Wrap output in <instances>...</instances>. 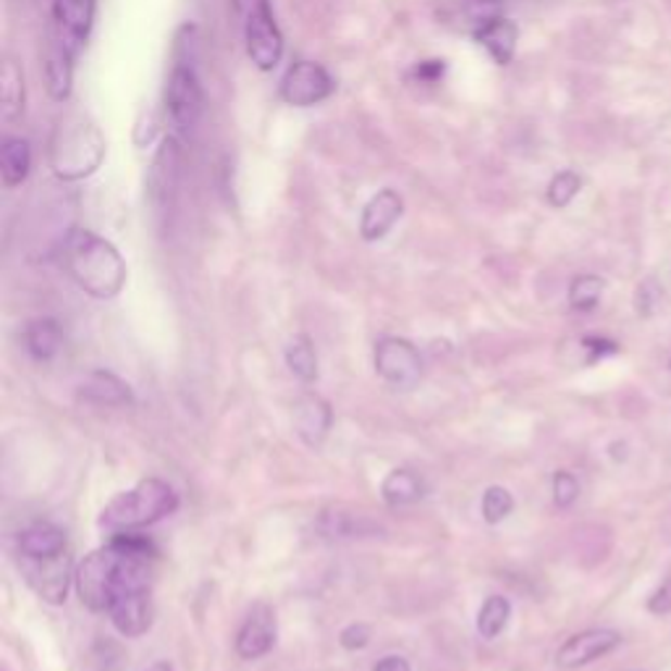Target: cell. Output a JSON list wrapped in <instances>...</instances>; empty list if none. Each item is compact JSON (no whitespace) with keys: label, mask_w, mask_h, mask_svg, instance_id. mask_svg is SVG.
Segmentation results:
<instances>
[{"label":"cell","mask_w":671,"mask_h":671,"mask_svg":"<svg viewBox=\"0 0 671 671\" xmlns=\"http://www.w3.org/2000/svg\"><path fill=\"white\" fill-rule=\"evenodd\" d=\"M202 105H205V98H202L198 74H194L192 66L179 63V66L170 72L166 87V107L170 124H174L179 131H183V135H189L200 122Z\"/></svg>","instance_id":"4"},{"label":"cell","mask_w":671,"mask_h":671,"mask_svg":"<svg viewBox=\"0 0 671 671\" xmlns=\"http://www.w3.org/2000/svg\"><path fill=\"white\" fill-rule=\"evenodd\" d=\"M376 370L394 389H415L422 378L420 352L404 339H383L376 346Z\"/></svg>","instance_id":"6"},{"label":"cell","mask_w":671,"mask_h":671,"mask_svg":"<svg viewBox=\"0 0 671 671\" xmlns=\"http://www.w3.org/2000/svg\"><path fill=\"white\" fill-rule=\"evenodd\" d=\"M79 396L90 404H100V407H126L135 402L129 383L105 370L90 372L79 385Z\"/></svg>","instance_id":"16"},{"label":"cell","mask_w":671,"mask_h":671,"mask_svg":"<svg viewBox=\"0 0 671 671\" xmlns=\"http://www.w3.org/2000/svg\"><path fill=\"white\" fill-rule=\"evenodd\" d=\"M333 92V79L320 63L296 61L281 81V98L294 107H309Z\"/></svg>","instance_id":"7"},{"label":"cell","mask_w":671,"mask_h":671,"mask_svg":"<svg viewBox=\"0 0 671 671\" xmlns=\"http://www.w3.org/2000/svg\"><path fill=\"white\" fill-rule=\"evenodd\" d=\"M55 40L66 46L74 55L90 37L94 22V0H55L53 3Z\"/></svg>","instance_id":"10"},{"label":"cell","mask_w":671,"mask_h":671,"mask_svg":"<svg viewBox=\"0 0 671 671\" xmlns=\"http://www.w3.org/2000/svg\"><path fill=\"white\" fill-rule=\"evenodd\" d=\"M404 200L398 198L394 189H383L376 198L365 205L363 218H359V233L365 242H378L385 233L394 229V224L402 218Z\"/></svg>","instance_id":"14"},{"label":"cell","mask_w":671,"mask_h":671,"mask_svg":"<svg viewBox=\"0 0 671 671\" xmlns=\"http://www.w3.org/2000/svg\"><path fill=\"white\" fill-rule=\"evenodd\" d=\"M619 643H622V635L617 630H585L561 645L559 654H556V663L561 669L587 667V663L609 656L613 648H619Z\"/></svg>","instance_id":"11"},{"label":"cell","mask_w":671,"mask_h":671,"mask_svg":"<svg viewBox=\"0 0 671 671\" xmlns=\"http://www.w3.org/2000/svg\"><path fill=\"white\" fill-rule=\"evenodd\" d=\"M276 645V613L270 606L257 604L244 619L242 630L237 635V654L255 661V658L265 656Z\"/></svg>","instance_id":"13"},{"label":"cell","mask_w":671,"mask_h":671,"mask_svg":"<svg viewBox=\"0 0 671 671\" xmlns=\"http://www.w3.org/2000/svg\"><path fill=\"white\" fill-rule=\"evenodd\" d=\"M24 344H27V352L40 363H48L59 354L63 344V333L59 328V322L42 318V320H31L24 331Z\"/></svg>","instance_id":"20"},{"label":"cell","mask_w":671,"mask_h":671,"mask_svg":"<svg viewBox=\"0 0 671 671\" xmlns=\"http://www.w3.org/2000/svg\"><path fill=\"white\" fill-rule=\"evenodd\" d=\"M372 671H413V669H409L407 658L385 656V658H381V661L376 663V669H372Z\"/></svg>","instance_id":"36"},{"label":"cell","mask_w":671,"mask_h":671,"mask_svg":"<svg viewBox=\"0 0 671 671\" xmlns=\"http://www.w3.org/2000/svg\"><path fill=\"white\" fill-rule=\"evenodd\" d=\"M580 496V483L572 472L559 470L554 474V502L559 509H569Z\"/></svg>","instance_id":"29"},{"label":"cell","mask_w":671,"mask_h":671,"mask_svg":"<svg viewBox=\"0 0 671 671\" xmlns=\"http://www.w3.org/2000/svg\"><path fill=\"white\" fill-rule=\"evenodd\" d=\"M233 3H237V9L242 11V14L246 16V14H250V11H255L257 5L268 3V0H233Z\"/></svg>","instance_id":"37"},{"label":"cell","mask_w":671,"mask_h":671,"mask_svg":"<svg viewBox=\"0 0 671 671\" xmlns=\"http://www.w3.org/2000/svg\"><path fill=\"white\" fill-rule=\"evenodd\" d=\"M582 344H585V350L591 352V359H600V357H606V354H617L619 352V346L613 344V341H609V339H595V336H587V339L582 341Z\"/></svg>","instance_id":"35"},{"label":"cell","mask_w":671,"mask_h":671,"mask_svg":"<svg viewBox=\"0 0 671 671\" xmlns=\"http://www.w3.org/2000/svg\"><path fill=\"white\" fill-rule=\"evenodd\" d=\"M176 506H179V496L166 480L148 478L131 491L118 493L100 515V524L111 533H131V530L150 528L174 515Z\"/></svg>","instance_id":"2"},{"label":"cell","mask_w":671,"mask_h":671,"mask_svg":"<svg viewBox=\"0 0 671 671\" xmlns=\"http://www.w3.org/2000/svg\"><path fill=\"white\" fill-rule=\"evenodd\" d=\"M648 611L656 617H667L671 613V578L661 582V587H656L654 595L648 598Z\"/></svg>","instance_id":"31"},{"label":"cell","mask_w":671,"mask_h":671,"mask_svg":"<svg viewBox=\"0 0 671 671\" xmlns=\"http://www.w3.org/2000/svg\"><path fill=\"white\" fill-rule=\"evenodd\" d=\"M370 643V626L367 624H350L344 632H341V645L346 650H359Z\"/></svg>","instance_id":"32"},{"label":"cell","mask_w":671,"mask_h":671,"mask_svg":"<svg viewBox=\"0 0 671 671\" xmlns=\"http://www.w3.org/2000/svg\"><path fill=\"white\" fill-rule=\"evenodd\" d=\"M31 168V150L27 139H5L0 148V176H3L5 187H16L29 176Z\"/></svg>","instance_id":"21"},{"label":"cell","mask_w":671,"mask_h":671,"mask_svg":"<svg viewBox=\"0 0 671 671\" xmlns=\"http://www.w3.org/2000/svg\"><path fill=\"white\" fill-rule=\"evenodd\" d=\"M244 37H246V53L259 72H270L278 66L283 55V37L276 27L274 11L270 3L257 5L255 11L244 16Z\"/></svg>","instance_id":"5"},{"label":"cell","mask_w":671,"mask_h":671,"mask_svg":"<svg viewBox=\"0 0 671 671\" xmlns=\"http://www.w3.org/2000/svg\"><path fill=\"white\" fill-rule=\"evenodd\" d=\"M474 40L489 50L491 59L496 61L498 66H506V63H511V59H515L519 29L511 18L496 16L491 18V22L474 27Z\"/></svg>","instance_id":"15"},{"label":"cell","mask_w":671,"mask_h":671,"mask_svg":"<svg viewBox=\"0 0 671 671\" xmlns=\"http://www.w3.org/2000/svg\"><path fill=\"white\" fill-rule=\"evenodd\" d=\"M381 493H383V502L396 509V506H407V504L420 502L422 483L415 472L394 470V472H389V478L383 480Z\"/></svg>","instance_id":"23"},{"label":"cell","mask_w":671,"mask_h":671,"mask_svg":"<svg viewBox=\"0 0 671 671\" xmlns=\"http://www.w3.org/2000/svg\"><path fill=\"white\" fill-rule=\"evenodd\" d=\"M179 166H181V150L174 137L163 139L153 157V166L148 170V194L150 202L157 211H166L176 194V183H179Z\"/></svg>","instance_id":"9"},{"label":"cell","mask_w":671,"mask_h":671,"mask_svg":"<svg viewBox=\"0 0 671 671\" xmlns=\"http://www.w3.org/2000/svg\"><path fill=\"white\" fill-rule=\"evenodd\" d=\"M509 617H511L509 598H504V595H491L478 613V632L483 635V641H496V637L504 632V626L509 624Z\"/></svg>","instance_id":"25"},{"label":"cell","mask_w":671,"mask_h":671,"mask_svg":"<svg viewBox=\"0 0 671 671\" xmlns=\"http://www.w3.org/2000/svg\"><path fill=\"white\" fill-rule=\"evenodd\" d=\"M658 300H661V294H658V289H656L650 281H645L643 287L637 289V300H635V302H637V313L648 318V315L656 309Z\"/></svg>","instance_id":"34"},{"label":"cell","mask_w":671,"mask_h":671,"mask_svg":"<svg viewBox=\"0 0 671 671\" xmlns=\"http://www.w3.org/2000/svg\"><path fill=\"white\" fill-rule=\"evenodd\" d=\"M72 61L74 53L66 46H61L59 40L50 46L46 59V85L50 98L59 100V103L72 94Z\"/></svg>","instance_id":"19"},{"label":"cell","mask_w":671,"mask_h":671,"mask_svg":"<svg viewBox=\"0 0 671 671\" xmlns=\"http://www.w3.org/2000/svg\"><path fill=\"white\" fill-rule=\"evenodd\" d=\"M105 157V139L98 126L81 116L63 118L50 142V166L63 181H77L94 174Z\"/></svg>","instance_id":"3"},{"label":"cell","mask_w":671,"mask_h":671,"mask_svg":"<svg viewBox=\"0 0 671 671\" xmlns=\"http://www.w3.org/2000/svg\"><path fill=\"white\" fill-rule=\"evenodd\" d=\"M66 550V535L50 522H35L18 535V554L27 559H48Z\"/></svg>","instance_id":"18"},{"label":"cell","mask_w":671,"mask_h":671,"mask_svg":"<svg viewBox=\"0 0 671 671\" xmlns=\"http://www.w3.org/2000/svg\"><path fill=\"white\" fill-rule=\"evenodd\" d=\"M22 569L27 574L29 585L48 604H63L66 600L68 582H72V561H68L66 550L59 556H48V559H27V556H22Z\"/></svg>","instance_id":"8"},{"label":"cell","mask_w":671,"mask_h":671,"mask_svg":"<svg viewBox=\"0 0 671 671\" xmlns=\"http://www.w3.org/2000/svg\"><path fill=\"white\" fill-rule=\"evenodd\" d=\"M604 278L598 276H578L572 283H569V305L578 313H591V309L598 307L600 296H604Z\"/></svg>","instance_id":"26"},{"label":"cell","mask_w":671,"mask_h":671,"mask_svg":"<svg viewBox=\"0 0 671 671\" xmlns=\"http://www.w3.org/2000/svg\"><path fill=\"white\" fill-rule=\"evenodd\" d=\"M0 111L5 122H14L24 111V77L22 68L11 59L3 61V72H0Z\"/></svg>","instance_id":"22"},{"label":"cell","mask_w":671,"mask_h":671,"mask_svg":"<svg viewBox=\"0 0 671 671\" xmlns=\"http://www.w3.org/2000/svg\"><path fill=\"white\" fill-rule=\"evenodd\" d=\"M580 187L582 181L574 170H561V174H556L548 183V202L554 207H567L569 202L578 198Z\"/></svg>","instance_id":"28"},{"label":"cell","mask_w":671,"mask_h":671,"mask_svg":"<svg viewBox=\"0 0 671 671\" xmlns=\"http://www.w3.org/2000/svg\"><path fill=\"white\" fill-rule=\"evenodd\" d=\"M480 511H483L485 522L498 524V522H504L511 511H515V498H511V493L502 489V485H491V489L483 493Z\"/></svg>","instance_id":"27"},{"label":"cell","mask_w":671,"mask_h":671,"mask_svg":"<svg viewBox=\"0 0 671 671\" xmlns=\"http://www.w3.org/2000/svg\"><path fill=\"white\" fill-rule=\"evenodd\" d=\"M467 16L480 27V24L502 16V0H467Z\"/></svg>","instance_id":"30"},{"label":"cell","mask_w":671,"mask_h":671,"mask_svg":"<svg viewBox=\"0 0 671 671\" xmlns=\"http://www.w3.org/2000/svg\"><path fill=\"white\" fill-rule=\"evenodd\" d=\"M153 587L126 593L118 600H113V606L107 609L113 626H116L124 637L144 635V632L150 630V624H153Z\"/></svg>","instance_id":"12"},{"label":"cell","mask_w":671,"mask_h":671,"mask_svg":"<svg viewBox=\"0 0 671 671\" xmlns=\"http://www.w3.org/2000/svg\"><path fill=\"white\" fill-rule=\"evenodd\" d=\"M446 72V63L443 61H422L415 66V79L422 81V85H435Z\"/></svg>","instance_id":"33"},{"label":"cell","mask_w":671,"mask_h":671,"mask_svg":"<svg viewBox=\"0 0 671 671\" xmlns=\"http://www.w3.org/2000/svg\"><path fill=\"white\" fill-rule=\"evenodd\" d=\"M68 274L94 300H113L126 283V263L111 242L87 229H74L63 244Z\"/></svg>","instance_id":"1"},{"label":"cell","mask_w":671,"mask_h":671,"mask_svg":"<svg viewBox=\"0 0 671 671\" xmlns=\"http://www.w3.org/2000/svg\"><path fill=\"white\" fill-rule=\"evenodd\" d=\"M287 365L300 381L313 383L318 378V354L307 336H294L287 346Z\"/></svg>","instance_id":"24"},{"label":"cell","mask_w":671,"mask_h":671,"mask_svg":"<svg viewBox=\"0 0 671 671\" xmlns=\"http://www.w3.org/2000/svg\"><path fill=\"white\" fill-rule=\"evenodd\" d=\"M331 407H328L326 402H322L320 396H305L300 398V404H296V413H294V422L296 430H300V435L305 439V443L309 446H320L322 439L328 435V430H331Z\"/></svg>","instance_id":"17"},{"label":"cell","mask_w":671,"mask_h":671,"mask_svg":"<svg viewBox=\"0 0 671 671\" xmlns=\"http://www.w3.org/2000/svg\"><path fill=\"white\" fill-rule=\"evenodd\" d=\"M148 671H174V667H170L168 661H157V663H153V667H150Z\"/></svg>","instance_id":"38"}]
</instances>
